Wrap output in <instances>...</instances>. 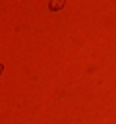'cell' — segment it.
<instances>
[{"label":"cell","instance_id":"1","mask_svg":"<svg viewBox=\"0 0 116 124\" xmlns=\"http://www.w3.org/2000/svg\"><path fill=\"white\" fill-rule=\"evenodd\" d=\"M64 4H66L64 0H56V2L52 0V2H48V10H50V12H58V10L64 8Z\"/></svg>","mask_w":116,"mask_h":124},{"label":"cell","instance_id":"2","mask_svg":"<svg viewBox=\"0 0 116 124\" xmlns=\"http://www.w3.org/2000/svg\"><path fill=\"white\" fill-rule=\"evenodd\" d=\"M2 72H4V64L0 62V76H2Z\"/></svg>","mask_w":116,"mask_h":124}]
</instances>
